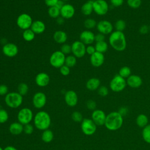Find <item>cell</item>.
<instances>
[{
  "instance_id": "1",
  "label": "cell",
  "mask_w": 150,
  "mask_h": 150,
  "mask_svg": "<svg viewBox=\"0 0 150 150\" xmlns=\"http://www.w3.org/2000/svg\"><path fill=\"white\" fill-rule=\"evenodd\" d=\"M109 43L114 50L118 52L124 51L127 47V40L123 32L113 31L110 35Z\"/></svg>"
},
{
  "instance_id": "2",
  "label": "cell",
  "mask_w": 150,
  "mask_h": 150,
  "mask_svg": "<svg viewBox=\"0 0 150 150\" xmlns=\"http://www.w3.org/2000/svg\"><path fill=\"white\" fill-rule=\"evenodd\" d=\"M33 121L35 127L42 131L49 129L52 122L49 114L45 111H38L34 116Z\"/></svg>"
},
{
  "instance_id": "3",
  "label": "cell",
  "mask_w": 150,
  "mask_h": 150,
  "mask_svg": "<svg viewBox=\"0 0 150 150\" xmlns=\"http://www.w3.org/2000/svg\"><path fill=\"white\" fill-rule=\"evenodd\" d=\"M123 124V117L118 111L110 112L107 116L104 125L110 131L120 129Z\"/></svg>"
},
{
  "instance_id": "4",
  "label": "cell",
  "mask_w": 150,
  "mask_h": 150,
  "mask_svg": "<svg viewBox=\"0 0 150 150\" xmlns=\"http://www.w3.org/2000/svg\"><path fill=\"white\" fill-rule=\"evenodd\" d=\"M5 104L9 108H16L23 103V96L18 92L8 93L5 97Z\"/></svg>"
},
{
  "instance_id": "5",
  "label": "cell",
  "mask_w": 150,
  "mask_h": 150,
  "mask_svg": "<svg viewBox=\"0 0 150 150\" xmlns=\"http://www.w3.org/2000/svg\"><path fill=\"white\" fill-rule=\"evenodd\" d=\"M33 117L34 115L32 110L28 107L21 108L17 114L18 121L23 125L30 124L33 120Z\"/></svg>"
},
{
  "instance_id": "6",
  "label": "cell",
  "mask_w": 150,
  "mask_h": 150,
  "mask_svg": "<svg viewBox=\"0 0 150 150\" xmlns=\"http://www.w3.org/2000/svg\"><path fill=\"white\" fill-rule=\"evenodd\" d=\"M127 85L125 79L122 77L119 74L115 75L110 83V87L114 92L122 91Z\"/></svg>"
},
{
  "instance_id": "7",
  "label": "cell",
  "mask_w": 150,
  "mask_h": 150,
  "mask_svg": "<svg viewBox=\"0 0 150 150\" xmlns=\"http://www.w3.org/2000/svg\"><path fill=\"white\" fill-rule=\"evenodd\" d=\"M66 56L60 50H56L52 53L49 58L50 65L54 68H60L64 64Z\"/></svg>"
},
{
  "instance_id": "8",
  "label": "cell",
  "mask_w": 150,
  "mask_h": 150,
  "mask_svg": "<svg viewBox=\"0 0 150 150\" xmlns=\"http://www.w3.org/2000/svg\"><path fill=\"white\" fill-rule=\"evenodd\" d=\"M33 23V20L30 15L23 13L19 15L16 19V25L21 29L25 30L30 29Z\"/></svg>"
},
{
  "instance_id": "9",
  "label": "cell",
  "mask_w": 150,
  "mask_h": 150,
  "mask_svg": "<svg viewBox=\"0 0 150 150\" xmlns=\"http://www.w3.org/2000/svg\"><path fill=\"white\" fill-rule=\"evenodd\" d=\"M81 129L84 134L91 135L96 132L97 125L91 119L84 118L81 122Z\"/></svg>"
},
{
  "instance_id": "10",
  "label": "cell",
  "mask_w": 150,
  "mask_h": 150,
  "mask_svg": "<svg viewBox=\"0 0 150 150\" xmlns=\"http://www.w3.org/2000/svg\"><path fill=\"white\" fill-rule=\"evenodd\" d=\"M71 53L77 58L83 57L86 53V46L80 40L74 42L71 45Z\"/></svg>"
},
{
  "instance_id": "11",
  "label": "cell",
  "mask_w": 150,
  "mask_h": 150,
  "mask_svg": "<svg viewBox=\"0 0 150 150\" xmlns=\"http://www.w3.org/2000/svg\"><path fill=\"white\" fill-rule=\"evenodd\" d=\"M93 11L98 15H104L108 11V4L105 0L93 1Z\"/></svg>"
},
{
  "instance_id": "12",
  "label": "cell",
  "mask_w": 150,
  "mask_h": 150,
  "mask_svg": "<svg viewBox=\"0 0 150 150\" xmlns=\"http://www.w3.org/2000/svg\"><path fill=\"white\" fill-rule=\"evenodd\" d=\"M47 98L46 94L43 92L36 93L32 98V104L34 107L37 109H41L46 104Z\"/></svg>"
},
{
  "instance_id": "13",
  "label": "cell",
  "mask_w": 150,
  "mask_h": 150,
  "mask_svg": "<svg viewBox=\"0 0 150 150\" xmlns=\"http://www.w3.org/2000/svg\"><path fill=\"white\" fill-rule=\"evenodd\" d=\"M97 29L99 33L104 35L111 34L113 31L112 23L107 20H101L97 23Z\"/></svg>"
},
{
  "instance_id": "14",
  "label": "cell",
  "mask_w": 150,
  "mask_h": 150,
  "mask_svg": "<svg viewBox=\"0 0 150 150\" xmlns=\"http://www.w3.org/2000/svg\"><path fill=\"white\" fill-rule=\"evenodd\" d=\"M2 52L4 54L9 57H13L18 53V47L15 43H6L2 47Z\"/></svg>"
},
{
  "instance_id": "15",
  "label": "cell",
  "mask_w": 150,
  "mask_h": 150,
  "mask_svg": "<svg viewBox=\"0 0 150 150\" xmlns=\"http://www.w3.org/2000/svg\"><path fill=\"white\" fill-rule=\"evenodd\" d=\"M106 115L105 112L101 110H95L93 111L91 114V120L97 125H104Z\"/></svg>"
},
{
  "instance_id": "16",
  "label": "cell",
  "mask_w": 150,
  "mask_h": 150,
  "mask_svg": "<svg viewBox=\"0 0 150 150\" xmlns=\"http://www.w3.org/2000/svg\"><path fill=\"white\" fill-rule=\"evenodd\" d=\"M64 101L66 104L71 107H74L78 103V96L73 90H68L64 94Z\"/></svg>"
},
{
  "instance_id": "17",
  "label": "cell",
  "mask_w": 150,
  "mask_h": 150,
  "mask_svg": "<svg viewBox=\"0 0 150 150\" xmlns=\"http://www.w3.org/2000/svg\"><path fill=\"white\" fill-rule=\"evenodd\" d=\"M60 11V15L64 19H70L73 17L75 13L74 6L69 4H65Z\"/></svg>"
},
{
  "instance_id": "18",
  "label": "cell",
  "mask_w": 150,
  "mask_h": 150,
  "mask_svg": "<svg viewBox=\"0 0 150 150\" xmlns=\"http://www.w3.org/2000/svg\"><path fill=\"white\" fill-rule=\"evenodd\" d=\"M35 81L38 86L44 87L49 84L50 82V77L46 73L41 72L36 76Z\"/></svg>"
},
{
  "instance_id": "19",
  "label": "cell",
  "mask_w": 150,
  "mask_h": 150,
  "mask_svg": "<svg viewBox=\"0 0 150 150\" xmlns=\"http://www.w3.org/2000/svg\"><path fill=\"white\" fill-rule=\"evenodd\" d=\"M80 40L85 45H91L95 41V35L90 30H84L80 35Z\"/></svg>"
},
{
  "instance_id": "20",
  "label": "cell",
  "mask_w": 150,
  "mask_h": 150,
  "mask_svg": "<svg viewBox=\"0 0 150 150\" xmlns=\"http://www.w3.org/2000/svg\"><path fill=\"white\" fill-rule=\"evenodd\" d=\"M104 55L103 53L96 52L90 56V63L91 65L96 67H98L102 66L104 62Z\"/></svg>"
},
{
  "instance_id": "21",
  "label": "cell",
  "mask_w": 150,
  "mask_h": 150,
  "mask_svg": "<svg viewBox=\"0 0 150 150\" xmlns=\"http://www.w3.org/2000/svg\"><path fill=\"white\" fill-rule=\"evenodd\" d=\"M127 84L131 88H137L141 87L142 84V80L138 75L131 74L126 80Z\"/></svg>"
},
{
  "instance_id": "22",
  "label": "cell",
  "mask_w": 150,
  "mask_h": 150,
  "mask_svg": "<svg viewBox=\"0 0 150 150\" xmlns=\"http://www.w3.org/2000/svg\"><path fill=\"white\" fill-rule=\"evenodd\" d=\"M30 29L35 34H41L43 33L46 29L45 23L39 20L33 21V23L31 25Z\"/></svg>"
},
{
  "instance_id": "23",
  "label": "cell",
  "mask_w": 150,
  "mask_h": 150,
  "mask_svg": "<svg viewBox=\"0 0 150 150\" xmlns=\"http://www.w3.org/2000/svg\"><path fill=\"white\" fill-rule=\"evenodd\" d=\"M9 131L11 134L14 135H18L23 132V125L18 122L11 123L9 127Z\"/></svg>"
},
{
  "instance_id": "24",
  "label": "cell",
  "mask_w": 150,
  "mask_h": 150,
  "mask_svg": "<svg viewBox=\"0 0 150 150\" xmlns=\"http://www.w3.org/2000/svg\"><path fill=\"white\" fill-rule=\"evenodd\" d=\"M53 38L56 43L64 44L67 40V35L63 30H57L54 33Z\"/></svg>"
},
{
  "instance_id": "25",
  "label": "cell",
  "mask_w": 150,
  "mask_h": 150,
  "mask_svg": "<svg viewBox=\"0 0 150 150\" xmlns=\"http://www.w3.org/2000/svg\"><path fill=\"white\" fill-rule=\"evenodd\" d=\"M86 86L88 90H90V91L96 90L100 86V80L96 77L90 78L87 81Z\"/></svg>"
},
{
  "instance_id": "26",
  "label": "cell",
  "mask_w": 150,
  "mask_h": 150,
  "mask_svg": "<svg viewBox=\"0 0 150 150\" xmlns=\"http://www.w3.org/2000/svg\"><path fill=\"white\" fill-rule=\"evenodd\" d=\"M93 1L89 0L83 4V5L81 7V11L83 15L86 16H88L91 14V13L93 12Z\"/></svg>"
},
{
  "instance_id": "27",
  "label": "cell",
  "mask_w": 150,
  "mask_h": 150,
  "mask_svg": "<svg viewBox=\"0 0 150 150\" xmlns=\"http://www.w3.org/2000/svg\"><path fill=\"white\" fill-rule=\"evenodd\" d=\"M42 140L45 143H49L52 141L54 138V134L50 129L43 131L41 135Z\"/></svg>"
},
{
  "instance_id": "28",
  "label": "cell",
  "mask_w": 150,
  "mask_h": 150,
  "mask_svg": "<svg viewBox=\"0 0 150 150\" xmlns=\"http://www.w3.org/2000/svg\"><path fill=\"white\" fill-rule=\"evenodd\" d=\"M148 118L144 114H139L136 118V124L140 128H144L148 125Z\"/></svg>"
},
{
  "instance_id": "29",
  "label": "cell",
  "mask_w": 150,
  "mask_h": 150,
  "mask_svg": "<svg viewBox=\"0 0 150 150\" xmlns=\"http://www.w3.org/2000/svg\"><path fill=\"white\" fill-rule=\"evenodd\" d=\"M94 47L96 52L101 53H105L108 50V44L105 41L96 42Z\"/></svg>"
},
{
  "instance_id": "30",
  "label": "cell",
  "mask_w": 150,
  "mask_h": 150,
  "mask_svg": "<svg viewBox=\"0 0 150 150\" xmlns=\"http://www.w3.org/2000/svg\"><path fill=\"white\" fill-rule=\"evenodd\" d=\"M23 39L26 42H31L35 38V33L30 29L23 30L22 33Z\"/></svg>"
},
{
  "instance_id": "31",
  "label": "cell",
  "mask_w": 150,
  "mask_h": 150,
  "mask_svg": "<svg viewBox=\"0 0 150 150\" xmlns=\"http://www.w3.org/2000/svg\"><path fill=\"white\" fill-rule=\"evenodd\" d=\"M48 14L50 17L56 19L60 15V9L57 8L56 6L49 7L48 9Z\"/></svg>"
},
{
  "instance_id": "32",
  "label": "cell",
  "mask_w": 150,
  "mask_h": 150,
  "mask_svg": "<svg viewBox=\"0 0 150 150\" xmlns=\"http://www.w3.org/2000/svg\"><path fill=\"white\" fill-rule=\"evenodd\" d=\"M77 63V57L73 55H68L66 57L64 64L68 66L69 67H74Z\"/></svg>"
},
{
  "instance_id": "33",
  "label": "cell",
  "mask_w": 150,
  "mask_h": 150,
  "mask_svg": "<svg viewBox=\"0 0 150 150\" xmlns=\"http://www.w3.org/2000/svg\"><path fill=\"white\" fill-rule=\"evenodd\" d=\"M118 74L124 79H127L131 75V70L128 66H123L119 70Z\"/></svg>"
},
{
  "instance_id": "34",
  "label": "cell",
  "mask_w": 150,
  "mask_h": 150,
  "mask_svg": "<svg viewBox=\"0 0 150 150\" xmlns=\"http://www.w3.org/2000/svg\"><path fill=\"white\" fill-rule=\"evenodd\" d=\"M142 135L144 140L146 142L150 144V125H147L143 128Z\"/></svg>"
},
{
  "instance_id": "35",
  "label": "cell",
  "mask_w": 150,
  "mask_h": 150,
  "mask_svg": "<svg viewBox=\"0 0 150 150\" xmlns=\"http://www.w3.org/2000/svg\"><path fill=\"white\" fill-rule=\"evenodd\" d=\"M29 91V87L25 83H21L18 86V92L22 96L27 94Z\"/></svg>"
},
{
  "instance_id": "36",
  "label": "cell",
  "mask_w": 150,
  "mask_h": 150,
  "mask_svg": "<svg viewBox=\"0 0 150 150\" xmlns=\"http://www.w3.org/2000/svg\"><path fill=\"white\" fill-rule=\"evenodd\" d=\"M97 22L96 20L92 18H87L84 22V26L87 29H91L96 27Z\"/></svg>"
},
{
  "instance_id": "37",
  "label": "cell",
  "mask_w": 150,
  "mask_h": 150,
  "mask_svg": "<svg viewBox=\"0 0 150 150\" xmlns=\"http://www.w3.org/2000/svg\"><path fill=\"white\" fill-rule=\"evenodd\" d=\"M114 27L115 30L123 32V30H125V29L126 28V23L122 19H118L115 22L114 24Z\"/></svg>"
},
{
  "instance_id": "38",
  "label": "cell",
  "mask_w": 150,
  "mask_h": 150,
  "mask_svg": "<svg viewBox=\"0 0 150 150\" xmlns=\"http://www.w3.org/2000/svg\"><path fill=\"white\" fill-rule=\"evenodd\" d=\"M9 114L8 111L4 109L0 108V124H4L8 120Z\"/></svg>"
},
{
  "instance_id": "39",
  "label": "cell",
  "mask_w": 150,
  "mask_h": 150,
  "mask_svg": "<svg viewBox=\"0 0 150 150\" xmlns=\"http://www.w3.org/2000/svg\"><path fill=\"white\" fill-rule=\"evenodd\" d=\"M128 5L132 9H137L141 5V0H127Z\"/></svg>"
},
{
  "instance_id": "40",
  "label": "cell",
  "mask_w": 150,
  "mask_h": 150,
  "mask_svg": "<svg viewBox=\"0 0 150 150\" xmlns=\"http://www.w3.org/2000/svg\"><path fill=\"white\" fill-rule=\"evenodd\" d=\"M71 119L76 122H81V121L83 120V115L82 114L77 111H74L72 114H71Z\"/></svg>"
},
{
  "instance_id": "41",
  "label": "cell",
  "mask_w": 150,
  "mask_h": 150,
  "mask_svg": "<svg viewBox=\"0 0 150 150\" xmlns=\"http://www.w3.org/2000/svg\"><path fill=\"white\" fill-rule=\"evenodd\" d=\"M97 93L101 97H105L108 94V89L105 86H101L97 89Z\"/></svg>"
},
{
  "instance_id": "42",
  "label": "cell",
  "mask_w": 150,
  "mask_h": 150,
  "mask_svg": "<svg viewBox=\"0 0 150 150\" xmlns=\"http://www.w3.org/2000/svg\"><path fill=\"white\" fill-rule=\"evenodd\" d=\"M34 131V127L30 123L23 125V132L27 135H30Z\"/></svg>"
},
{
  "instance_id": "43",
  "label": "cell",
  "mask_w": 150,
  "mask_h": 150,
  "mask_svg": "<svg viewBox=\"0 0 150 150\" xmlns=\"http://www.w3.org/2000/svg\"><path fill=\"white\" fill-rule=\"evenodd\" d=\"M60 51L65 55L67 54H69L71 52V46L69 44L64 43L61 46Z\"/></svg>"
},
{
  "instance_id": "44",
  "label": "cell",
  "mask_w": 150,
  "mask_h": 150,
  "mask_svg": "<svg viewBox=\"0 0 150 150\" xmlns=\"http://www.w3.org/2000/svg\"><path fill=\"white\" fill-rule=\"evenodd\" d=\"M86 107L88 110L94 111L96 110V107H97L96 102L93 100H88L86 102Z\"/></svg>"
},
{
  "instance_id": "45",
  "label": "cell",
  "mask_w": 150,
  "mask_h": 150,
  "mask_svg": "<svg viewBox=\"0 0 150 150\" xmlns=\"http://www.w3.org/2000/svg\"><path fill=\"white\" fill-rule=\"evenodd\" d=\"M59 69H60V73H61L62 75H63L64 76H68L70 73V67H69L68 66H67L65 64H64L63 66L60 67Z\"/></svg>"
},
{
  "instance_id": "46",
  "label": "cell",
  "mask_w": 150,
  "mask_h": 150,
  "mask_svg": "<svg viewBox=\"0 0 150 150\" xmlns=\"http://www.w3.org/2000/svg\"><path fill=\"white\" fill-rule=\"evenodd\" d=\"M8 93V87L5 84L0 85V96H6Z\"/></svg>"
},
{
  "instance_id": "47",
  "label": "cell",
  "mask_w": 150,
  "mask_h": 150,
  "mask_svg": "<svg viewBox=\"0 0 150 150\" xmlns=\"http://www.w3.org/2000/svg\"><path fill=\"white\" fill-rule=\"evenodd\" d=\"M149 31V27L147 25H142L139 29V32L142 35H145Z\"/></svg>"
},
{
  "instance_id": "48",
  "label": "cell",
  "mask_w": 150,
  "mask_h": 150,
  "mask_svg": "<svg viewBox=\"0 0 150 150\" xmlns=\"http://www.w3.org/2000/svg\"><path fill=\"white\" fill-rule=\"evenodd\" d=\"M96 52L95 47L91 45H88L87 46H86V53H87L89 55H91L93 54L94 53H95Z\"/></svg>"
},
{
  "instance_id": "49",
  "label": "cell",
  "mask_w": 150,
  "mask_h": 150,
  "mask_svg": "<svg viewBox=\"0 0 150 150\" xmlns=\"http://www.w3.org/2000/svg\"><path fill=\"white\" fill-rule=\"evenodd\" d=\"M95 41L96 42L105 41V35L101 33L95 35Z\"/></svg>"
},
{
  "instance_id": "50",
  "label": "cell",
  "mask_w": 150,
  "mask_h": 150,
  "mask_svg": "<svg viewBox=\"0 0 150 150\" xmlns=\"http://www.w3.org/2000/svg\"><path fill=\"white\" fill-rule=\"evenodd\" d=\"M122 117L126 115L128 112V108L127 107H125V106H122L121 107H120L118 110V111Z\"/></svg>"
},
{
  "instance_id": "51",
  "label": "cell",
  "mask_w": 150,
  "mask_h": 150,
  "mask_svg": "<svg viewBox=\"0 0 150 150\" xmlns=\"http://www.w3.org/2000/svg\"><path fill=\"white\" fill-rule=\"evenodd\" d=\"M124 0H110L111 4L115 7H119L124 3Z\"/></svg>"
},
{
  "instance_id": "52",
  "label": "cell",
  "mask_w": 150,
  "mask_h": 150,
  "mask_svg": "<svg viewBox=\"0 0 150 150\" xmlns=\"http://www.w3.org/2000/svg\"><path fill=\"white\" fill-rule=\"evenodd\" d=\"M58 1L59 0H45V3L47 6L52 7L56 6Z\"/></svg>"
},
{
  "instance_id": "53",
  "label": "cell",
  "mask_w": 150,
  "mask_h": 150,
  "mask_svg": "<svg viewBox=\"0 0 150 150\" xmlns=\"http://www.w3.org/2000/svg\"><path fill=\"white\" fill-rule=\"evenodd\" d=\"M64 4H65L64 3V1H63L62 0H59L58 2H57L56 5V6L57 8H58L59 9H60L62 8V6H63Z\"/></svg>"
},
{
  "instance_id": "54",
  "label": "cell",
  "mask_w": 150,
  "mask_h": 150,
  "mask_svg": "<svg viewBox=\"0 0 150 150\" xmlns=\"http://www.w3.org/2000/svg\"><path fill=\"white\" fill-rule=\"evenodd\" d=\"M64 19L62 16H59L57 18H56V22L59 25H62L64 23Z\"/></svg>"
},
{
  "instance_id": "55",
  "label": "cell",
  "mask_w": 150,
  "mask_h": 150,
  "mask_svg": "<svg viewBox=\"0 0 150 150\" xmlns=\"http://www.w3.org/2000/svg\"><path fill=\"white\" fill-rule=\"evenodd\" d=\"M4 150H18V149L13 146L8 145V146H6L5 148H4Z\"/></svg>"
},
{
  "instance_id": "56",
  "label": "cell",
  "mask_w": 150,
  "mask_h": 150,
  "mask_svg": "<svg viewBox=\"0 0 150 150\" xmlns=\"http://www.w3.org/2000/svg\"><path fill=\"white\" fill-rule=\"evenodd\" d=\"M0 150H4V149L1 146H0Z\"/></svg>"
},
{
  "instance_id": "57",
  "label": "cell",
  "mask_w": 150,
  "mask_h": 150,
  "mask_svg": "<svg viewBox=\"0 0 150 150\" xmlns=\"http://www.w3.org/2000/svg\"><path fill=\"white\" fill-rule=\"evenodd\" d=\"M62 1L64 2V1H69V0H62Z\"/></svg>"
},
{
  "instance_id": "58",
  "label": "cell",
  "mask_w": 150,
  "mask_h": 150,
  "mask_svg": "<svg viewBox=\"0 0 150 150\" xmlns=\"http://www.w3.org/2000/svg\"><path fill=\"white\" fill-rule=\"evenodd\" d=\"M90 1H96V0H90Z\"/></svg>"
},
{
  "instance_id": "59",
  "label": "cell",
  "mask_w": 150,
  "mask_h": 150,
  "mask_svg": "<svg viewBox=\"0 0 150 150\" xmlns=\"http://www.w3.org/2000/svg\"><path fill=\"white\" fill-rule=\"evenodd\" d=\"M149 31H150V25L149 26Z\"/></svg>"
}]
</instances>
